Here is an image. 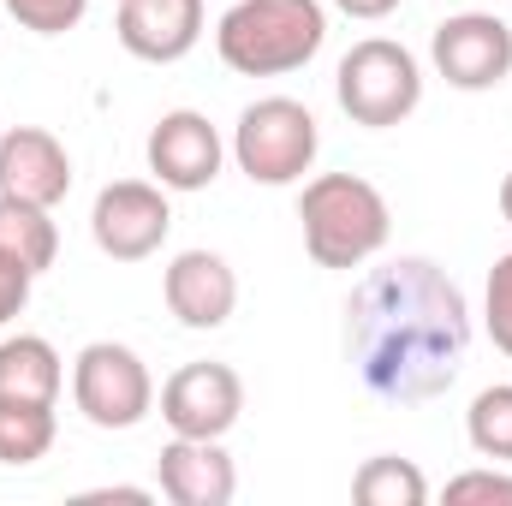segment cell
Instances as JSON below:
<instances>
[{
  "mask_svg": "<svg viewBox=\"0 0 512 506\" xmlns=\"http://www.w3.org/2000/svg\"><path fill=\"white\" fill-rule=\"evenodd\" d=\"M471 352V304L429 256H393L346 298V364L382 405L441 399Z\"/></svg>",
  "mask_w": 512,
  "mask_h": 506,
  "instance_id": "obj_1",
  "label": "cell"
},
{
  "mask_svg": "<svg viewBox=\"0 0 512 506\" xmlns=\"http://www.w3.org/2000/svg\"><path fill=\"white\" fill-rule=\"evenodd\" d=\"M328 42L322 0H233L215 24V54L239 78H286Z\"/></svg>",
  "mask_w": 512,
  "mask_h": 506,
  "instance_id": "obj_2",
  "label": "cell"
},
{
  "mask_svg": "<svg viewBox=\"0 0 512 506\" xmlns=\"http://www.w3.org/2000/svg\"><path fill=\"white\" fill-rule=\"evenodd\" d=\"M298 227H304V251L316 268H364L387 245L393 215H387V197L370 179L316 173L298 197Z\"/></svg>",
  "mask_w": 512,
  "mask_h": 506,
  "instance_id": "obj_3",
  "label": "cell"
},
{
  "mask_svg": "<svg viewBox=\"0 0 512 506\" xmlns=\"http://www.w3.org/2000/svg\"><path fill=\"white\" fill-rule=\"evenodd\" d=\"M334 96L346 108L352 126H370V131H387V126H405L423 102V66L405 42L393 36H364L346 48L340 72H334Z\"/></svg>",
  "mask_w": 512,
  "mask_h": 506,
  "instance_id": "obj_4",
  "label": "cell"
},
{
  "mask_svg": "<svg viewBox=\"0 0 512 506\" xmlns=\"http://www.w3.org/2000/svg\"><path fill=\"white\" fill-rule=\"evenodd\" d=\"M316 149H322L316 114L292 96H262L233 126V161L251 185H298L316 167Z\"/></svg>",
  "mask_w": 512,
  "mask_h": 506,
  "instance_id": "obj_5",
  "label": "cell"
},
{
  "mask_svg": "<svg viewBox=\"0 0 512 506\" xmlns=\"http://www.w3.org/2000/svg\"><path fill=\"white\" fill-rule=\"evenodd\" d=\"M72 405L96 429H137L155 411V381L149 364L120 340H90L72 364Z\"/></svg>",
  "mask_w": 512,
  "mask_h": 506,
  "instance_id": "obj_6",
  "label": "cell"
},
{
  "mask_svg": "<svg viewBox=\"0 0 512 506\" xmlns=\"http://www.w3.org/2000/svg\"><path fill=\"white\" fill-rule=\"evenodd\" d=\"M173 233V203H167V185L155 179H114L96 191V209H90V239L96 251L114 256V262H143L167 245Z\"/></svg>",
  "mask_w": 512,
  "mask_h": 506,
  "instance_id": "obj_7",
  "label": "cell"
},
{
  "mask_svg": "<svg viewBox=\"0 0 512 506\" xmlns=\"http://www.w3.org/2000/svg\"><path fill=\"white\" fill-rule=\"evenodd\" d=\"M429 60H435V72H441L453 90H465V96L495 90V84L512 78V24L495 18V12H453V18L435 24Z\"/></svg>",
  "mask_w": 512,
  "mask_h": 506,
  "instance_id": "obj_8",
  "label": "cell"
},
{
  "mask_svg": "<svg viewBox=\"0 0 512 506\" xmlns=\"http://www.w3.org/2000/svg\"><path fill=\"white\" fill-rule=\"evenodd\" d=\"M239 411H245V381H239L233 364H215V358L173 370L167 387H161V417H167L173 435L221 441L239 423Z\"/></svg>",
  "mask_w": 512,
  "mask_h": 506,
  "instance_id": "obj_9",
  "label": "cell"
},
{
  "mask_svg": "<svg viewBox=\"0 0 512 506\" xmlns=\"http://www.w3.org/2000/svg\"><path fill=\"white\" fill-rule=\"evenodd\" d=\"M143 155H149L155 185H167V191H209V185L221 179L227 143H221V131L209 126V114H197V108H173V114L155 120L149 143H143Z\"/></svg>",
  "mask_w": 512,
  "mask_h": 506,
  "instance_id": "obj_10",
  "label": "cell"
},
{
  "mask_svg": "<svg viewBox=\"0 0 512 506\" xmlns=\"http://www.w3.org/2000/svg\"><path fill=\"white\" fill-rule=\"evenodd\" d=\"M161 298L179 316V328H227L239 310V274L221 251H179L161 274Z\"/></svg>",
  "mask_w": 512,
  "mask_h": 506,
  "instance_id": "obj_11",
  "label": "cell"
},
{
  "mask_svg": "<svg viewBox=\"0 0 512 506\" xmlns=\"http://www.w3.org/2000/svg\"><path fill=\"white\" fill-rule=\"evenodd\" d=\"M114 36L131 60L173 66L203 42V0H120Z\"/></svg>",
  "mask_w": 512,
  "mask_h": 506,
  "instance_id": "obj_12",
  "label": "cell"
},
{
  "mask_svg": "<svg viewBox=\"0 0 512 506\" xmlns=\"http://www.w3.org/2000/svg\"><path fill=\"white\" fill-rule=\"evenodd\" d=\"M0 191L6 197H24V203H66L72 191V155L54 131L42 126H12L0 137Z\"/></svg>",
  "mask_w": 512,
  "mask_h": 506,
  "instance_id": "obj_13",
  "label": "cell"
},
{
  "mask_svg": "<svg viewBox=\"0 0 512 506\" xmlns=\"http://www.w3.org/2000/svg\"><path fill=\"white\" fill-rule=\"evenodd\" d=\"M155 477L173 506H227L239 495V465L227 459V447L197 435H173L155 459Z\"/></svg>",
  "mask_w": 512,
  "mask_h": 506,
  "instance_id": "obj_14",
  "label": "cell"
},
{
  "mask_svg": "<svg viewBox=\"0 0 512 506\" xmlns=\"http://www.w3.org/2000/svg\"><path fill=\"white\" fill-rule=\"evenodd\" d=\"M66 364L42 334L0 340V405H60Z\"/></svg>",
  "mask_w": 512,
  "mask_h": 506,
  "instance_id": "obj_15",
  "label": "cell"
},
{
  "mask_svg": "<svg viewBox=\"0 0 512 506\" xmlns=\"http://www.w3.org/2000/svg\"><path fill=\"white\" fill-rule=\"evenodd\" d=\"M0 256H18L30 274L54 268V256H60L54 209H42V203H24V197H6V191H0Z\"/></svg>",
  "mask_w": 512,
  "mask_h": 506,
  "instance_id": "obj_16",
  "label": "cell"
},
{
  "mask_svg": "<svg viewBox=\"0 0 512 506\" xmlns=\"http://www.w3.org/2000/svg\"><path fill=\"white\" fill-rule=\"evenodd\" d=\"M352 495L364 506H423L429 501V477L411 459H399V453H376V459L358 465Z\"/></svg>",
  "mask_w": 512,
  "mask_h": 506,
  "instance_id": "obj_17",
  "label": "cell"
},
{
  "mask_svg": "<svg viewBox=\"0 0 512 506\" xmlns=\"http://www.w3.org/2000/svg\"><path fill=\"white\" fill-rule=\"evenodd\" d=\"M60 435L54 405H0V465H36L48 459Z\"/></svg>",
  "mask_w": 512,
  "mask_h": 506,
  "instance_id": "obj_18",
  "label": "cell"
},
{
  "mask_svg": "<svg viewBox=\"0 0 512 506\" xmlns=\"http://www.w3.org/2000/svg\"><path fill=\"white\" fill-rule=\"evenodd\" d=\"M465 441H471L477 459H495V465L512 459V381H495V387H483V393L471 399V411H465Z\"/></svg>",
  "mask_w": 512,
  "mask_h": 506,
  "instance_id": "obj_19",
  "label": "cell"
},
{
  "mask_svg": "<svg viewBox=\"0 0 512 506\" xmlns=\"http://www.w3.org/2000/svg\"><path fill=\"white\" fill-rule=\"evenodd\" d=\"M6 12L30 30V36H66L84 24L90 0H6Z\"/></svg>",
  "mask_w": 512,
  "mask_h": 506,
  "instance_id": "obj_20",
  "label": "cell"
},
{
  "mask_svg": "<svg viewBox=\"0 0 512 506\" xmlns=\"http://www.w3.org/2000/svg\"><path fill=\"white\" fill-rule=\"evenodd\" d=\"M483 322H489V340L512 358V251L495 256V268H489V286H483Z\"/></svg>",
  "mask_w": 512,
  "mask_h": 506,
  "instance_id": "obj_21",
  "label": "cell"
},
{
  "mask_svg": "<svg viewBox=\"0 0 512 506\" xmlns=\"http://www.w3.org/2000/svg\"><path fill=\"white\" fill-rule=\"evenodd\" d=\"M447 501H512V477L507 471H465L447 483Z\"/></svg>",
  "mask_w": 512,
  "mask_h": 506,
  "instance_id": "obj_22",
  "label": "cell"
},
{
  "mask_svg": "<svg viewBox=\"0 0 512 506\" xmlns=\"http://www.w3.org/2000/svg\"><path fill=\"white\" fill-rule=\"evenodd\" d=\"M30 280H36V274H30L18 256H0V328L30 304Z\"/></svg>",
  "mask_w": 512,
  "mask_h": 506,
  "instance_id": "obj_23",
  "label": "cell"
},
{
  "mask_svg": "<svg viewBox=\"0 0 512 506\" xmlns=\"http://www.w3.org/2000/svg\"><path fill=\"white\" fill-rule=\"evenodd\" d=\"M334 6H340L346 18H364V24H376V18H387L399 0H334Z\"/></svg>",
  "mask_w": 512,
  "mask_h": 506,
  "instance_id": "obj_24",
  "label": "cell"
},
{
  "mask_svg": "<svg viewBox=\"0 0 512 506\" xmlns=\"http://www.w3.org/2000/svg\"><path fill=\"white\" fill-rule=\"evenodd\" d=\"M84 501H131V506H143L149 501V489H90Z\"/></svg>",
  "mask_w": 512,
  "mask_h": 506,
  "instance_id": "obj_25",
  "label": "cell"
},
{
  "mask_svg": "<svg viewBox=\"0 0 512 506\" xmlns=\"http://www.w3.org/2000/svg\"><path fill=\"white\" fill-rule=\"evenodd\" d=\"M501 215H507V227H512V173L501 179Z\"/></svg>",
  "mask_w": 512,
  "mask_h": 506,
  "instance_id": "obj_26",
  "label": "cell"
}]
</instances>
